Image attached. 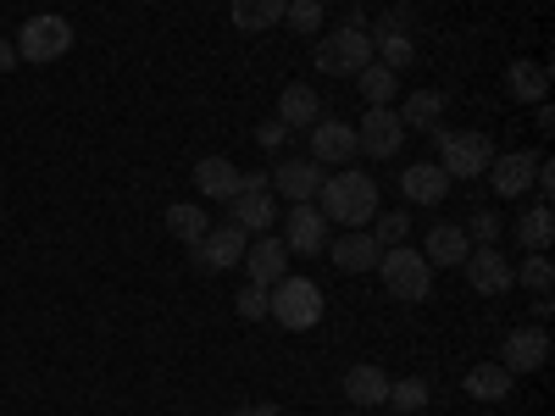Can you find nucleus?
I'll list each match as a JSON object with an SVG mask.
<instances>
[{"label": "nucleus", "mask_w": 555, "mask_h": 416, "mask_svg": "<svg viewBox=\"0 0 555 416\" xmlns=\"http://www.w3.org/2000/svg\"><path fill=\"white\" fill-rule=\"evenodd\" d=\"M73 51V23L56 17V12H44V17H28L17 28V62H62Z\"/></svg>", "instance_id": "423d86ee"}, {"label": "nucleus", "mask_w": 555, "mask_h": 416, "mask_svg": "<svg viewBox=\"0 0 555 416\" xmlns=\"http://www.w3.org/2000/svg\"><path fill=\"white\" fill-rule=\"evenodd\" d=\"M378 34H411V12H405V6H389V12L378 17Z\"/></svg>", "instance_id": "4c0bfd02"}, {"label": "nucleus", "mask_w": 555, "mask_h": 416, "mask_svg": "<svg viewBox=\"0 0 555 416\" xmlns=\"http://www.w3.org/2000/svg\"><path fill=\"white\" fill-rule=\"evenodd\" d=\"M345 400L350 405H384L389 400V373H378V366H350L345 373Z\"/></svg>", "instance_id": "393cba45"}, {"label": "nucleus", "mask_w": 555, "mask_h": 416, "mask_svg": "<svg viewBox=\"0 0 555 416\" xmlns=\"http://www.w3.org/2000/svg\"><path fill=\"white\" fill-rule=\"evenodd\" d=\"M505 89H512L517 101H544L550 95V73L539 62H512L505 67Z\"/></svg>", "instance_id": "c85d7f7f"}, {"label": "nucleus", "mask_w": 555, "mask_h": 416, "mask_svg": "<svg viewBox=\"0 0 555 416\" xmlns=\"http://www.w3.org/2000/svg\"><path fill=\"white\" fill-rule=\"evenodd\" d=\"M378 256H384V245L366 234V227H345L339 239H328V261H334L339 272H373Z\"/></svg>", "instance_id": "4468645a"}, {"label": "nucleus", "mask_w": 555, "mask_h": 416, "mask_svg": "<svg viewBox=\"0 0 555 416\" xmlns=\"http://www.w3.org/2000/svg\"><path fill=\"white\" fill-rule=\"evenodd\" d=\"M284 250L289 256H322V250H328V217H322L311 200L289 206V217H284Z\"/></svg>", "instance_id": "9b49d317"}, {"label": "nucleus", "mask_w": 555, "mask_h": 416, "mask_svg": "<svg viewBox=\"0 0 555 416\" xmlns=\"http://www.w3.org/2000/svg\"><path fill=\"white\" fill-rule=\"evenodd\" d=\"M400 145H405L400 112L395 106H366V117L356 122V151H366L373 161H389V156H400Z\"/></svg>", "instance_id": "6e6552de"}, {"label": "nucleus", "mask_w": 555, "mask_h": 416, "mask_svg": "<svg viewBox=\"0 0 555 416\" xmlns=\"http://www.w3.org/2000/svg\"><path fill=\"white\" fill-rule=\"evenodd\" d=\"M489 161H494V145H489V133H478V128H439V167L450 172V183L455 178H483L489 172Z\"/></svg>", "instance_id": "39448f33"}, {"label": "nucleus", "mask_w": 555, "mask_h": 416, "mask_svg": "<svg viewBox=\"0 0 555 416\" xmlns=\"http://www.w3.org/2000/svg\"><path fill=\"white\" fill-rule=\"evenodd\" d=\"M512 384H517V378L505 373L500 361H478L473 373H467V384H461V389H467L473 400H489V405H494V400H505V394H512Z\"/></svg>", "instance_id": "a878e982"}, {"label": "nucleus", "mask_w": 555, "mask_h": 416, "mask_svg": "<svg viewBox=\"0 0 555 416\" xmlns=\"http://www.w3.org/2000/svg\"><path fill=\"white\" fill-rule=\"evenodd\" d=\"M206 227H211V217H206L195 200H178V206H167V234H172V239H183V245H201V239H206Z\"/></svg>", "instance_id": "cd10ccee"}, {"label": "nucleus", "mask_w": 555, "mask_h": 416, "mask_svg": "<svg viewBox=\"0 0 555 416\" xmlns=\"http://www.w3.org/2000/svg\"><path fill=\"white\" fill-rule=\"evenodd\" d=\"M373 62H384L389 73H405L416 62V39L411 34H373Z\"/></svg>", "instance_id": "c756f323"}, {"label": "nucleus", "mask_w": 555, "mask_h": 416, "mask_svg": "<svg viewBox=\"0 0 555 416\" xmlns=\"http://www.w3.org/2000/svg\"><path fill=\"white\" fill-rule=\"evenodd\" d=\"M366 62H373V34H366L361 23L339 28V34H322L317 39V73L328 78H356Z\"/></svg>", "instance_id": "20e7f679"}, {"label": "nucleus", "mask_w": 555, "mask_h": 416, "mask_svg": "<svg viewBox=\"0 0 555 416\" xmlns=\"http://www.w3.org/2000/svg\"><path fill=\"white\" fill-rule=\"evenodd\" d=\"M267 316H278L289 334H306L322 322V289L311 284V277H278V284L267 289Z\"/></svg>", "instance_id": "f03ea898"}, {"label": "nucleus", "mask_w": 555, "mask_h": 416, "mask_svg": "<svg viewBox=\"0 0 555 416\" xmlns=\"http://www.w3.org/2000/svg\"><path fill=\"white\" fill-rule=\"evenodd\" d=\"M467 250H473L467 227L434 222V227H428V250H423V261H428V266H461V261H467Z\"/></svg>", "instance_id": "aec40b11"}, {"label": "nucleus", "mask_w": 555, "mask_h": 416, "mask_svg": "<svg viewBox=\"0 0 555 416\" xmlns=\"http://www.w3.org/2000/svg\"><path fill=\"white\" fill-rule=\"evenodd\" d=\"M272 178H261V172H245L240 178V195L234 200H228V211H234V217H228V222H240L245 227V234H267V227H272V217H278V206H272Z\"/></svg>", "instance_id": "1a4fd4ad"}, {"label": "nucleus", "mask_w": 555, "mask_h": 416, "mask_svg": "<svg viewBox=\"0 0 555 416\" xmlns=\"http://www.w3.org/2000/svg\"><path fill=\"white\" fill-rule=\"evenodd\" d=\"M533 172H539V151H512V156H494L483 178L500 200H522L533 190Z\"/></svg>", "instance_id": "ddd939ff"}, {"label": "nucleus", "mask_w": 555, "mask_h": 416, "mask_svg": "<svg viewBox=\"0 0 555 416\" xmlns=\"http://www.w3.org/2000/svg\"><path fill=\"white\" fill-rule=\"evenodd\" d=\"M467 239H478V245H494V239H500V217L478 206V211H473V222H467Z\"/></svg>", "instance_id": "c9c22d12"}, {"label": "nucleus", "mask_w": 555, "mask_h": 416, "mask_svg": "<svg viewBox=\"0 0 555 416\" xmlns=\"http://www.w3.org/2000/svg\"><path fill=\"white\" fill-rule=\"evenodd\" d=\"M240 178H245V172L228 161V156H206V161H195V190H201L206 200H222V206H228V200L240 195Z\"/></svg>", "instance_id": "6ab92c4d"}, {"label": "nucleus", "mask_w": 555, "mask_h": 416, "mask_svg": "<svg viewBox=\"0 0 555 416\" xmlns=\"http://www.w3.org/2000/svg\"><path fill=\"white\" fill-rule=\"evenodd\" d=\"M145 6H156V0H145Z\"/></svg>", "instance_id": "a19ab883"}, {"label": "nucleus", "mask_w": 555, "mask_h": 416, "mask_svg": "<svg viewBox=\"0 0 555 416\" xmlns=\"http://www.w3.org/2000/svg\"><path fill=\"white\" fill-rule=\"evenodd\" d=\"M405 234H411V217L405 211H378L373 217V239L389 250V245H405Z\"/></svg>", "instance_id": "473e14b6"}, {"label": "nucleus", "mask_w": 555, "mask_h": 416, "mask_svg": "<svg viewBox=\"0 0 555 416\" xmlns=\"http://www.w3.org/2000/svg\"><path fill=\"white\" fill-rule=\"evenodd\" d=\"M317 117H322V101H317V89H311V83H289L284 95H278V122H284L289 133L311 128Z\"/></svg>", "instance_id": "412c9836"}, {"label": "nucleus", "mask_w": 555, "mask_h": 416, "mask_svg": "<svg viewBox=\"0 0 555 416\" xmlns=\"http://www.w3.org/2000/svg\"><path fill=\"white\" fill-rule=\"evenodd\" d=\"M306 133H311V161L317 167H350V156H356V122L317 117Z\"/></svg>", "instance_id": "f8f14e48"}, {"label": "nucleus", "mask_w": 555, "mask_h": 416, "mask_svg": "<svg viewBox=\"0 0 555 416\" xmlns=\"http://www.w3.org/2000/svg\"><path fill=\"white\" fill-rule=\"evenodd\" d=\"M272 190L284 195L289 206L317 200V190H322V167H317L311 156H289V161H278V172H272Z\"/></svg>", "instance_id": "2eb2a0df"}, {"label": "nucleus", "mask_w": 555, "mask_h": 416, "mask_svg": "<svg viewBox=\"0 0 555 416\" xmlns=\"http://www.w3.org/2000/svg\"><path fill=\"white\" fill-rule=\"evenodd\" d=\"M234 416H284V411H278V405H267V400H261V405H240Z\"/></svg>", "instance_id": "ea45409f"}, {"label": "nucleus", "mask_w": 555, "mask_h": 416, "mask_svg": "<svg viewBox=\"0 0 555 416\" xmlns=\"http://www.w3.org/2000/svg\"><path fill=\"white\" fill-rule=\"evenodd\" d=\"M12 67H17V44H12V39H0V78H7Z\"/></svg>", "instance_id": "58836bf2"}, {"label": "nucleus", "mask_w": 555, "mask_h": 416, "mask_svg": "<svg viewBox=\"0 0 555 416\" xmlns=\"http://www.w3.org/2000/svg\"><path fill=\"white\" fill-rule=\"evenodd\" d=\"M284 23H289L295 34H317V28H322V0H289Z\"/></svg>", "instance_id": "72a5a7b5"}, {"label": "nucleus", "mask_w": 555, "mask_h": 416, "mask_svg": "<svg viewBox=\"0 0 555 416\" xmlns=\"http://www.w3.org/2000/svg\"><path fill=\"white\" fill-rule=\"evenodd\" d=\"M378 277H384V289H389V300H428V289H434V266L416 256L411 245H389L384 256H378V266H373Z\"/></svg>", "instance_id": "7ed1b4c3"}, {"label": "nucleus", "mask_w": 555, "mask_h": 416, "mask_svg": "<svg viewBox=\"0 0 555 416\" xmlns=\"http://www.w3.org/2000/svg\"><path fill=\"white\" fill-rule=\"evenodd\" d=\"M245 245H250L245 227L240 222H222V227H206V239L190 245V256H195L201 272H222V266H240L245 261Z\"/></svg>", "instance_id": "9d476101"}, {"label": "nucleus", "mask_w": 555, "mask_h": 416, "mask_svg": "<svg viewBox=\"0 0 555 416\" xmlns=\"http://www.w3.org/2000/svg\"><path fill=\"white\" fill-rule=\"evenodd\" d=\"M512 234H517V245L533 256V250H550V239H555V211L539 200V206H528L517 222H512Z\"/></svg>", "instance_id": "b1692460"}, {"label": "nucleus", "mask_w": 555, "mask_h": 416, "mask_svg": "<svg viewBox=\"0 0 555 416\" xmlns=\"http://www.w3.org/2000/svg\"><path fill=\"white\" fill-rule=\"evenodd\" d=\"M284 6H289V0H234L228 17H234L240 34H267V28L284 23Z\"/></svg>", "instance_id": "5701e85b"}, {"label": "nucleus", "mask_w": 555, "mask_h": 416, "mask_svg": "<svg viewBox=\"0 0 555 416\" xmlns=\"http://www.w3.org/2000/svg\"><path fill=\"white\" fill-rule=\"evenodd\" d=\"M317 211L339 222V227H366L378 217V178L373 172H334V178H322V190H317Z\"/></svg>", "instance_id": "f257e3e1"}, {"label": "nucleus", "mask_w": 555, "mask_h": 416, "mask_svg": "<svg viewBox=\"0 0 555 416\" xmlns=\"http://www.w3.org/2000/svg\"><path fill=\"white\" fill-rule=\"evenodd\" d=\"M400 122H405V133H411V128H416V133H439V122H444V95H439V89H411L405 106H400Z\"/></svg>", "instance_id": "4be33fe9"}, {"label": "nucleus", "mask_w": 555, "mask_h": 416, "mask_svg": "<svg viewBox=\"0 0 555 416\" xmlns=\"http://www.w3.org/2000/svg\"><path fill=\"white\" fill-rule=\"evenodd\" d=\"M517 284H522V289H533V300H539V295H550L555 266H550V256H544V250H533V256L517 266Z\"/></svg>", "instance_id": "7c9ffc66"}, {"label": "nucleus", "mask_w": 555, "mask_h": 416, "mask_svg": "<svg viewBox=\"0 0 555 416\" xmlns=\"http://www.w3.org/2000/svg\"><path fill=\"white\" fill-rule=\"evenodd\" d=\"M461 272H467V284H473L483 300H500V295H512V289H517V266H512V256L494 250V245H473L467 261H461Z\"/></svg>", "instance_id": "0eeeda50"}, {"label": "nucleus", "mask_w": 555, "mask_h": 416, "mask_svg": "<svg viewBox=\"0 0 555 416\" xmlns=\"http://www.w3.org/2000/svg\"><path fill=\"white\" fill-rule=\"evenodd\" d=\"M234 311H240L245 322H261V316H267V289H261V284H245V289L234 295Z\"/></svg>", "instance_id": "f704fd0d"}, {"label": "nucleus", "mask_w": 555, "mask_h": 416, "mask_svg": "<svg viewBox=\"0 0 555 416\" xmlns=\"http://www.w3.org/2000/svg\"><path fill=\"white\" fill-rule=\"evenodd\" d=\"M384 405H395L400 416L423 411V405H428V384H423V378H400V384H389V400H384Z\"/></svg>", "instance_id": "2f4dec72"}, {"label": "nucleus", "mask_w": 555, "mask_h": 416, "mask_svg": "<svg viewBox=\"0 0 555 416\" xmlns=\"http://www.w3.org/2000/svg\"><path fill=\"white\" fill-rule=\"evenodd\" d=\"M240 266L250 272V284L272 289L278 277H289V250H284V239H267V234H256V245H245V261H240Z\"/></svg>", "instance_id": "f3484780"}, {"label": "nucleus", "mask_w": 555, "mask_h": 416, "mask_svg": "<svg viewBox=\"0 0 555 416\" xmlns=\"http://www.w3.org/2000/svg\"><path fill=\"white\" fill-rule=\"evenodd\" d=\"M400 195H405L411 206H439V200L450 195V172H444L439 161H411V167L400 172Z\"/></svg>", "instance_id": "dca6fc26"}, {"label": "nucleus", "mask_w": 555, "mask_h": 416, "mask_svg": "<svg viewBox=\"0 0 555 416\" xmlns=\"http://www.w3.org/2000/svg\"><path fill=\"white\" fill-rule=\"evenodd\" d=\"M550 361V334L544 328H517L512 339H505V355H500V366L505 373H539V366Z\"/></svg>", "instance_id": "a211bd4d"}, {"label": "nucleus", "mask_w": 555, "mask_h": 416, "mask_svg": "<svg viewBox=\"0 0 555 416\" xmlns=\"http://www.w3.org/2000/svg\"><path fill=\"white\" fill-rule=\"evenodd\" d=\"M356 89L366 95V106H389V101L400 95V73H389L384 62H366V67L356 73Z\"/></svg>", "instance_id": "bb28decb"}, {"label": "nucleus", "mask_w": 555, "mask_h": 416, "mask_svg": "<svg viewBox=\"0 0 555 416\" xmlns=\"http://www.w3.org/2000/svg\"><path fill=\"white\" fill-rule=\"evenodd\" d=\"M284 139H289V128H284V122H278V117L256 128V145H261V151H284Z\"/></svg>", "instance_id": "e433bc0d"}]
</instances>
